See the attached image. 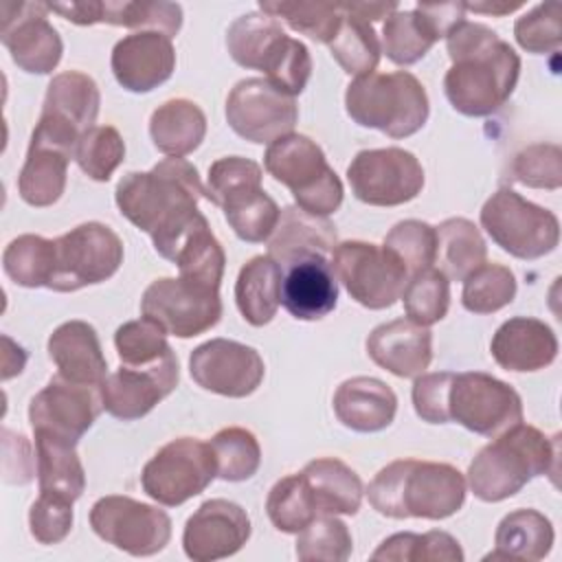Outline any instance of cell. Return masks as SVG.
<instances>
[{"label":"cell","mask_w":562,"mask_h":562,"mask_svg":"<svg viewBox=\"0 0 562 562\" xmlns=\"http://www.w3.org/2000/svg\"><path fill=\"white\" fill-rule=\"evenodd\" d=\"M351 13L367 22H375L382 18H389L393 11H397L395 2H345Z\"/></svg>","instance_id":"91938a15"},{"label":"cell","mask_w":562,"mask_h":562,"mask_svg":"<svg viewBox=\"0 0 562 562\" xmlns=\"http://www.w3.org/2000/svg\"><path fill=\"white\" fill-rule=\"evenodd\" d=\"M509 173L525 187L558 189L562 184V151L551 143L529 145L514 156Z\"/></svg>","instance_id":"9f6ffc18"},{"label":"cell","mask_w":562,"mask_h":562,"mask_svg":"<svg viewBox=\"0 0 562 562\" xmlns=\"http://www.w3.org/2000/svg\"><path fill=\"white\" fill-rule=\"evenodd\" d=\"M281 266L270 255L246 261L235 281V303L252 327L268 325L281 305Z\"/></svg>","instance_id":"1f68e13d"},{"label":"cell","mask_w":562,"mask_h":562,"mask_svg":"<svg viewBox=\"0 0 562 562\" xmlns=\"http://www.w3.org/2000/svg\"><path fill=\"white\" fill-rule=\"evenodd\" d=\"M522 2H501V0H481V2H465V11L474 13H485V15H507L516 9H520Z\"/></svg>","instance_id":"94428289"},{"label":"cell","mask_w":562,"mask_h":562,"mask_svg":"<svg viewBox=\"0 0 562 562\" xmlns=\"http://www.w3.org/2000/svg\"><path fill=\"white\" fill-rule=\"evenodd\" d=\"M53 241L55 261L48 288L55 292H75L101 283L123 263V241L101 222L79 224Z\"/></svg>","instance_id":"9c48e42d"},{"label":"cell","mask_w":562,"mask_h":562,"mask_svg":"<svg viewBox=\"0 0 562 562\" xmlns=\"http://www.w3.org/2000/svg\"><path fill=\"white\" fill-rule=\"evenodd\" d=\"M560 437H547L529 424H514L483 446L468 468L470 490L479 501L498 503L518 494L533 476L558 472Z\"/></svg>","instance_id":"277c9868"},{"label":"cell","mask_w":562,"mask_h":562,"mask_svg":"<svg viewBox=\"0 0 562 562\" xmlns=\"http://www.w3.org/2000/svg\"><path fill=\"white\" fill-rule=\"evenodd\" d=\"M165 334L167 331L147 316L123 323L114 334V345L121 364L154 369L169 360H176V353L167 342Z\"/></svg>","instance_id":"b9f144b4"},{"label":"cell","mask_w":562,"mask_h":562,"mask_svg":"<svg viewBox=\"0 0 562 562\" xmlns=\"http://www.w3.org/2000/svg\"><path fill=\"white\" fill-rule=\"evenodd\" d=\"M336 248V228L327 217L312 215L299 206H285L279 215L268 255L283 268L305 255H327Z\"/></svg>","instance_id":"f1b7e54d"},{"label":"cell","mask_w":562,"mask_h":562,"mask_svg":"<svg viewBox=\"0 0 562 562\" xmlns=\"http://www.w3.org/2000/svg\"><path fill=\"white\" fill-rule=\"evenodd\" d=\"M46 2H4L0 40L13 64L33 75H48L61 59L64 44L46 20Z\"/></svg>","instance_id":"ffe728a7"},{"label":"cell","mask_w":562,"mask_h":562,"mask_svg":"<svg viewBox=\"0 0 562 562\" xmlns=\"http://www.w3.org/2000/svg\"><path fill=\"white\" fill-rule=\"evenodd\" d=\"M395 411L397 397L393 389L378 378H349L334 393V413L338 422L356 432H378L391 426Z\"/></svg>","instance_id":"83f0119b"},{"label":"cell","mask_w":562,"mask_h":562,"mask_svg":"<svg viewBox=\"0 0 562 562\" xmlns=\"http://www.w3.org/2000/svg\"><path fill=\"white\" fill-rule=\"evenodd\" d=\"M452 59L443 77L450 105L465 116H487L512 97L518 75V53L485 24L461 20L446 35Z\"/></svg>","instance_id":"7a4b0ae2"},{"label":"cell","mask_w":562,"mask_h":562,"mask_svg":"<svg viewBox=\"0 0 562 562\" xmlns=\"http://www.w3.org/2000/svg\"><path fill=\"white\" fill-rule=\"evenodd\" d=\"M266 171L290 189L299 209L327 217L342 204V182L329 167L325 151L303 134H285L270 143Z\"/></svg>","instance_id":"52a82bcc"},{"label":"cell","mask_w":562,"mask_h":562,"mask_svg":"<svg viewBox=\"0 0 562 562\" xmlns=\"http://www.w3.org/2000/svg\"><path fill=\"white\" fill-rule=\"evenodd\" d=\"M231 57L252 70L266 72V79L288 94H301L312 75V57L303 42L290 37L279 20L263 11L239 15L226 31Z\"/></svg>","instance_id":"5b68a950"},{"label":"cell","mask_w":562,"mask_h":562,"mask_svg":"<svg viewBox=\"0 0 562 562\" xmlns=\"http://www.w3.org/2000/svg\"><path fill=\"white\" fill-rule=\"evenodd\" d=\"M465 20V2H417L413 11H393L382 24V53L400 66L419 61L439 37Z\"/></svg>","instance_id":"e0dca14e"},{"label":"cell","mask_w":562,"mask_h":562,"mask_svg":"<svg viewBox=\"0 0 562 562\" xmlns=\"http://www.w3.org/2000/svg\"><path fill=\"white\" fill-rule=\"evenodd\" d=\"M301 476L310 490L318 516L323 514H347L353 516L362 503L360 476L340 459L323 457L310 461Z\"/></svg>","instance_id":"4dcf8cb0"},{"label":"cell","mask_w":562,"mask_h":562,"mask_svg":"<svg viewBox=\"0 0 562 562\" xmlns=\"http://www.w3.org/2000/svg\"><path fill=\"white\" fill-rule=\"evenodd\" d=\"M261 167L244 156H224L209 167L206 198L226 206L228 202L261 189Z\"/></svg>","instance_id":"f5cc1de1"},{"label":"cell","mask_w":562,"mask_h":562,"mask_svg":"<svg viewBox=\"0 0 562 562\" xmlns=\"http://www.w3.org/2000/svg\"><path fill=\"white\" fill-rule=\"evenodd\" d=\"M367 498L389 518L443 520L463 507L465 479L450 463L397 459L373 476Z\"/></svg>","instance_id":"3957f363"},{"label":"cell","mask_w":562,"mask_h":562,"mask_svg":"<svg viewBox=\"0 0 562 562\" xmlns=\"http://www.w3.org/2000/svg\"><path fill=\"white\" fill-rule=\"evenodd\" d=\"M281 305L299 321H318L338 303V281L325 255H305L281 268Z\"/></svg>","instance_id":"cb8c5ba5"},{"label":"cell","mask_w":562,"mask_h":562,"mask_svg":"<svg viewBox=\"0 0 562 562\" xmlns=\"http://www.w3.org/2000/svg\"><path fill=\"white\" fill-rule=\"evenodd\" d=\"M222 299L215 288L162 277L151 281L140 299L143 316L156 321L167 334L191 338L209 331L222 318Z\"/></svg>","instance_id":"4fadbf2b"},{"label":"cell","mask_w":562,"mask_h":562,"mask_svg":"<svg viewBox=\"0 0 562 562\" xmlns=\"http://www.w3.org/2000/svg\"><path fill=\"white\" fill-rule=\"evenodd\" d=\"M345 18L334 35V40L327 44L331 57L338 61V66L356 77L373 72V68L380 61V40L373 31V24L358 18L347 9L342 2Z\"/></svg>","instance_id":"60d3db41"},{"label":"cell","mask_w":562,"mask_h":562,"mask_svg":"<svg viewBox=\"0 0 562 562\" xmlns=\"http://www.w3.org/2000/svg\"><path fill=\"white\" fill-rule=\"evenodd\" d=\"M178 358L154 369L121 364L114 373H108L99 384L103 408L121 419L134 422L145 417L162 397L178 386Z\"/></svg>","instance_id":"7402d4cb"},{"label":"cell","mask_w":562,"mask_h":562,"mask_svg":"<svg viewBox=\"0 0 562 562\" xmlns=\"http://www.w3.org/2000/svg\"><path fill=\"white\" fill-rule=\"evenodd\" d=\"M367 353L378 367L397 378H417L432 360V334L411 318H395L369 334Z\"/></svg>","instance_id":"d4e9b609"},{"label":"cell","mask_w":562,"mask_h":562,"mask_svg":"<svg viewBox=\"0 0 562 562\" xmlns=\"http://www.w3.org/2000/svg\"><path fill=\"white\" fill-rule=\"evenodd\" d=\"M347 180L360 202L371 206H397L419 195L424 169L415 154L402 147L362 149L351 158Z\"/></svg>","instance_id":"9a60e30c"},{"label":"cell","mask_w":562,"mask_h":562,"mask_svg":"<svg viewBox=\"0 0 562 562\" xmlns=\"http://www.w3.org/2000/svg\"><path fill=\"white\" fill-rule=\"evenodd\" d=\"M226 121L237 136L250 143H274L292 134L299 108L292 94L279 90L268 79L250 77L237 81L228 92Z\"/></svg>","instance_id":"2e32d148"},{"label":"cell","mask_w":562,"mask_h":562,"mask_svg":"<svg viewBox=\"0 0 562 562\" xmlns=\"http://www.w3.org/2000/svg\"><path fill=\"white\" fill-rule=\"evenodd\" d=\"M206 134V116L189 99H169L151 112L149 136L154 147L171 158H182L200 147Z\"/></svg>","instance_id":"836d02e7"},{"label":"cell","mask_w":562,"mask_h":562,"mask_svg":"<svg viewBox=\"0 0 562 562\" xmlns=\"http://www.w3.org/2000/svg\"><path fill=\"white\" fill-rule=\"evenodd\" d=\"M90 527L101 540L136 558L162 551L171 538V518L162 509L121 494L92 505Z\"/></svg>","instance_id":"5bb4252c"},{"label":"cell","mask_w":562,"mask_h":562,"mask_svg":"<svg viewBox=\"0 0 562 562\" xmlns=\"http://www.w3.org/2000/svg\"><path fill=\"white\" fill-rule=\"evenodd\" d=\"M490 351L505 371H540L555 360L558 338L547 323L531 316H514L496 329Z\"/></svg>","instance_id":"484cf974"},{"label":"cell","mask_w":562,"mask_h":562,"mask_svg":"<svg viewBox=\"0 0 562 562\" xmlns=\"http://www.w3.org/2000/svg\"><path fill=\"white\" fill-rule=\"evenodd\" d=\"M217 476L211 443L195 437H180L165 443L143 468L140 483L149 498L176 507L202 494Z\"/></svg>","instance_id":"8fae6325"},{"label":"cell","mask_w":562,"mask_h":562,"mask_svg":"<svg viewBox=\"0 0 562 562\" xmlns=\"http://www.w3.org/2000/svg\"><path fill=\"white\" fill-rule=\"evenodd\" d=\"M94 24H114L136 31H158L173 37L182 26V9L176 2L94 0Z\"/></svg>","instance_id":"f35d334b"},{"label":"cell","mask_w":562,"mask_h":562,"mask_svg":"<svg viewBox=\"0 0 562 562\" xmlns=\"http://www.w3.org/2000/svg\"><path fill=\"white\" fill-rule=\"evenodd\" d=\"M37 485L40 492H53L77 501L86 490V472L72 443L35 435Z\"/></svg>","instance_id":"74e56055"},{"label":"cell","mask_w":562,"mask_h":562,"mask_svg":"<svg viewBox=\"0 0 562 562\" xmlns=\"http://www.w3.org/2000/svg\"><path fill=\"white\" fill-rule=\"evenodd\" d=\"M222 209L235 235L250 244L266 241L274 233L281 215L277 202L263 189L241 195Z\"/></svg>","instance_id":"f907efd6"},{"label":"cell","mask_w":562,"mask_h":562,"mask_svg":"<svg viewBox=\"0 0 562 562\" xmlns=\"http://www.w3.org/2000/svg\"><path fill=\"white\" fill-rule=\"evenodd\" d=\"M99 103L101 94L94 79L79 70H66L50 79L40 116L59 121L83 136L94 127Z\"/></svg>","instance_id":"f546056e"},{"label":"cell","mask_w":562,"mask_h":562,"mask_svg":"<svg viewBox=\"0 0 562 562\" xmlns=\"http://www.w3.org/2000/svg\"><path fill=\"white\" fill-rule=\"evenodd\" d=\"M452 380V371L422 373L413 384L415 413L428 424H448L446 395Z\"/></svg>","instance_id":"680465c9"},{"label":"cell","mask_w":562,"mask_h":562,"mask_svg":"<svg viewBox=\"0 0 562 562\" xmlns=\"http://www.w3.org/2000/svg\"><path fill=\"white\" fill-rule=\"evenodd\" d=\"M345 110L362 127L406 138L426 125L430 105L422 81L395 70L356 77L345 90Z\"/></svg>","instance_id":"8992f818"},{"label":"cell","mask_w":562,"mask_h":562,"mask_svg":"<svg viewBox=\"0 0 562 562\" xmlns=\"http://www.w3.org/2000/svg\"><path fill=\"white\" fill-rule=\"evenodd\" d=\"M48 356L59 375L75 384L99 386L108 375L97 329L86 321L61 323L48 338Z\"/></svg>","instance_id":"4316f807"},{"label":"cell","mask_w":562,"mask_h":562,"mask_svg":"<svg viewBox=\"0 0 562 562\" xmlns=\"http://www.w3.org/2000/svg\"><path fill=\"white\" fill-rule=\"evenodd\" d=\"M371 560L389 562H463L459 542L446 531L393 533L371 553Z\"/></svg>","instance_id":"ee69618b"},{"label":"cell","mask_w":562,"mask_h":562,"mask_svg":"<svg viewBox=\"0 0 562 562\" xmlns=\"http://www.w3.org/2000/svg\"><path fill=\"white\" fill-rule=\"evenodd\" d=\"M103 404L99 391L75 384L59 373L33 395L29 404V422L35 435H46L77 446L83 432L94 424Z\"/></svg>","instance_id":"d6986e66"},{"label":"cell","mask_w":562,"mask_h":562,"mask_svg":"<svg viewBox=\"0 0 562 562\" xmlns=\"http://www.w3.org/2000/svg\"><path fill=\"white\" fill-rule=\"evenodd\" d=\"M217 463V476L231 483L255 476L261 465V448L257 437L239 426L222 428L209 441Z\"/></svg>","instance_id":"bcb514c9"},{"label":"cell","mask_w":562,"mask_h":562,"mask_svg":"<svg viewBox=\"0 0 562 562\" xmlns=\"http://www.w3.org/2000/svg\"><path fill=\"white\" fill-rule=\"evenodd\" d=\"M553 547L551 520L536 509L509 512L496 527L494 551L485 560L536 562L549 555Z\"/></svg>","instance_id":"d6a6232c"},{"label":"cell","mask_w":562,"mask_h":562,"mask_svg":"<svg viewBox=\"0 0 562 562\" xmlns=\"http://www.w3.org/2000/svg\"><path fill=\"white\" fill-rule=\"evenodd\" d=\"M250 538L246 509L226 498L204 501L187 520L182 547L187 558L211 562L235 555Z\"/></svg>","instance_id":"44dd1931"},{"label":"cell","mask_w":562,"mask_h":562,"mask_svg":"<svg viewBox=\"0 0 562 562\" xmlns=\"http://www.w3.org/2000/svg\"><path fill=\"white\" fill-rule=\"evenodd\" d=\"M266 512L270 522L283 533H299L318 516L301 472L283 476L272 485L266 498Z\"/></svg>","instance_id":"7dc6e473"},{"label":"cell","mask_w":562,"mask_h":562,"mask_svg":"<svg viewBox=\"0 0 562 562\" xmlns=\"http://www.w3.org/2000/svg\"><path fill=\"white\" fill-rule=\"evenodd\" d=\"M123 158L125 143L119 130L112 125H94L79 138L75 149V160L79 169L97 182L110 180Z\"/></svg>","instance_id":"816d5d0a"},{"label":"cell","mask_w":562,"mask_h":562,"mask_svg":"<svg viewBox=\"0 0 562 562\" xmlns=\"http://www.w3.org/2000/svg\"><path fill=\"white\" fill-rule=\"evenodd\" d=\"M353 542L347 525L331 514L316 516L296 536V558L301 562H345Z\"/></svg>","instance_id":"681fc988"},{"label":"cell","mask_w":562,"mask_h":562,"mask_svg":"<svg viewBox=\"0 0 562 562\" xmlns=\"http://www.w3.org/2000/svg\"><path fill=\"white\" fill-rule=\"evenodd\" d=\"M72 503L53 492H40L29 512L31 536L42 544L61 542L72 529Z\"/></svg>","instance_id":"6f0895ef"},{"label":"cell","mask_w":562,"mask_h":562,"mask_svg":"<svg viewBox=\"0 0 562 562\" xmlns=\"http://www.w3.org/2000/svg\"><path fill=\"white\" fill-rule=\"evenodd\" d=\"M55 261V241L42 235H20L2 252L4 274L22 288H48Z\"/></svg>","instance_id":"7bdbcfd3"},{"label":"cell","mask_w":562,"mask_h":562,"mask_svg":"<svg viewBox=\"0 0 562 562\" xmlns=\"http://www.w3.org/2000/svg\"><path fill=\"white\" fill-rule=\"evenodd\" d=\"M516 296V277L507 266L481 263L463 279L461 303L472 314H492Z\"/></svg>","instance_id":"f6af8a7d"},{"label":"cell","mask_w":562,"mask_h":562,"mask_svg":"<svg viewBox=\"0 0 562 562\" xmlns=\"http://www.w3.org/2000/svg\"><path fill=\"white\" fill-rule=\"evenodd\" d=\"M169 261L178 266L182 279L220 290L226 255L204 215L178 239Z\"/></svg>","instance_id":"d590c367"},{"label":"cell","mask_w":562,"mask_h":562,"mask_svg":"<svg viewBox=\"0 0 562 562\" xmlns=\"http://www.w3.org/2000/svg\"><path fill=\"white\" fill-rule=\"evenodd\" d=\"M331 266L349 296L369 310H386L411 279L404 263L384 246L369 241H342L331 250Z\"/></svg>","instance_id":"7c38bea8"},{"label":"cell","mask_w":562,"mask_h":562,"mask_svg":"<svg viewBox=\"0 0 562 562\" xmlns=\"http://www.w3.org/2000/svg\"><path fill=\"white\" fill-rule=\"evenodd\" d=\"M70 158V154L57 147L31 140L18 178L20 198L31 206L55 204L66 189Z\"/></svg>","instance_id":"e575fe53"},{"label":"cell","mask_w":562,"mask_h":562,"mask_svg":"<svg viewBox=\"0 0 562 562\" xmlns=\"http://www.w3.org/2000/svg\"><path fill=\"white\" fill-rule=\"evenodd\" d=\"M514 37L527 53H553L562 44V4L551 0L533 7L514 24Z\"/></svg>","instance_id":"11a10c76"},{"label":"cell","mask_w":562,"mask_h":562,"mask_svg":"<svg viewBox=\"0 0 562 562\" xmlns=\"http://www.w3.org/2000/svg\"><path fill=\"white\" fill-rule=\"evenodd\" d=\"M406 316L417 325H435L439 323L450 307V279L437 270L426 268L415 272L402 292Z\"/></svg>","instance_id":"c3c4849f"},{"label":"cell","mask_w":562,"mask_h":562,"mask_svg":"<svg viewBox=\"0 0 562 562\" xmlns=\"http://www.w3.org/2000/svg\"><path fill=\"white\" fill-rule=\"evenodd\" d=\"M259 9L274 20H283L296 33L314 42L329 44L345 18L342 2L316 0H261Z\"/></svg>","instance_id":"ab89813d"},{"label":"cell","mask_w":562,"mask_h":562,"mask_svg":"<svg viewBox=\"0 0 562 562\" xmlns=\"http://www.w3.org/2000/svg\"><path fill=\"white\" fill-rule=\"evenodd\" d=\"M110 66L125 90L151 92L171 77L176 48L165 33L134 31L114 44Z\"/></svg>","instance_id":"603a6c76"},{"label":"cell","mask_w":562,"mask_h":562,"mask_svg":"<svg viewBox=\"0 0 562 562\" xmlns=\"http://www.w3.org/2000/svg\"><path fill=\"white\" fill-rule=\"evenodd\" d=\"M189 373L204 391L246 397L261 384L266 367L257 349L228 338H211L191 351Z\"/></svg>","instance_id":"ac0fdd59"},{"label":"cell","mask_w":562,"mask_h":562,"mask_svg":"<svg viewBox=\"0 0 562 562\" xmlns=\"http://www.w3.org/2000/svg\"><path fill=\"white\" fill-rule=\"evenodd\" d=\"M446 415L448 422L461 424L476 435L496 437L522 422V400L507 382L490 373L463 371L452 373Z\"/></svg>","instance_id":"30bf717a"},{"label":"cell","mask_w":562,"mask_h":562,"mask_svg":"<svg viewBox=\"0 0 562 562\" xmlns=\"http://www.w3.org/2000/svg\"><path fill=\"white\" fill-rule=\"evenodd\" d=\"M202 195H206V187L198 169L184 158H165L149 171H130L114 191L121 215L145 231L165 259L202 217L198 211Z\"/></svg>","instance_id":"6da1fadb"},{"label":"cell","mask_w":562,"mask_h":562,"mask_svg":"<svg viewBox=\"0 0 562 562\" xmlns=\"http://www.w3.org/2000/svg\"><path fill=\"white\" fill-rule=\"evenodd\" d=\"M384 248L391 250L406 268L408 277L435 263L437 233L435 226L422 220L397 222L384 237Z\"/></svg>","instance_id":"db71d44e"},{"label":"cell","mask_w":562,"mask_h":562,"mask_svg":"<svg viewBox=\"0 0 562 562\" xmlns=\"http://www.w3.org/2000/svg\"><path fill=\"white\" fill-rule=\"evenodd\" d=\"M481 226L496 246L516 259H538L555 250L560 222L512 189H498L481 209Z\"/></svg>","instance_id":"ba28073f"},{"label":"cell","mask_w":562,"mask_h":562,"mask_svg":"<svg viewBox=\"0 0 562 562\" xmlns=\"http://www.w3.org/2000/svg\"><path fill=\"white\" fill-rule=\"evenodd\" d=\"M435 263L452 281H463L472 270L485 263L487 246L479 228L465 217L443 220L437 228Z\"/></svg>","instance_id":"8d00e7d4"}]
</instances>
